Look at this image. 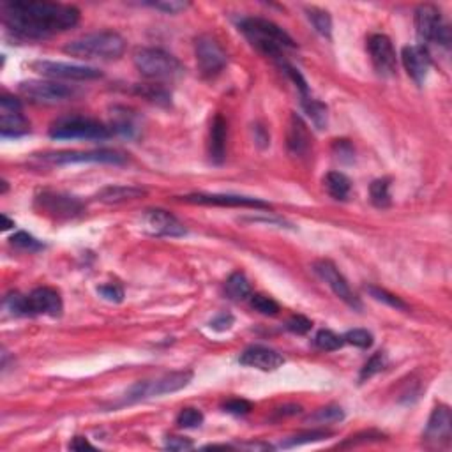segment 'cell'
<instances>
[{
    "instance_id": "obj_1",
    "label": "cell",
    "mask_w": 452,
    "mask_h": 452,
    "mask_svg": "<svg viewBox=\"0 0 452 452\" xmlns=\"http://www.w3.org/2000/svg\"><path fill=\"white\" fill-rule=\"evenodd\" d=\"M2 21L21 39H46L78 25L80 11L56 2H6Z\"/></svg>"
},
{
    "instance_id": "obj_2",
    "label": "cell",
    "mask_w": 452,
    "mask_h": 452,
    "mask_svg": "<svg viewBox=\"0 0 452 452\" xmlns=\"http://www.w3.org/2000/svg\"><path fill=\"white\" fill-rule=\"evenodd\" d=\"M239 27L258 52L272 59H281L285 49H292L297 46L288 32L265 18H246L240 21Z\"/></svg>"
},
{
    "instance_id": "obj_3",
    "label": "cell",
    "mask_w": 452,
    "mask_h": 452,
    "mask_svg": "<svg viewBox=\"0 0 452 452\" xmlns=\"http://www.w3.org/2000/svg\"><path fill=\"white\" fill-rule=\"evenodd\" d=\"M126 52V39L113 30L85 34L64 46V53L81 60H113Z\"/></svg>"
},
{
    "instance_id": "obj_4",
    "label": "cell",
    "mask_w": 452,
    "mask_h": 452,
    "mask_svg": "<svg viewBox=\"0 0 452 452\" xmlns=\"http://www.w3.org/2000/svg\"><path fill=\"white\" fill-rule=\"evenodd\" d=\"M133 62L148 80H175L184 74L180 60L159 48H138L133 53Z\"/></svg>"
},
{
    "instance_id": "obj_5",
    "label": "cell",
    "mask_w": 452,
    "mask_h": 452,
    "mask_svg": "<svg viewBox=\"0 0 452 452\" xmlns=\"http://www.w3.org/2000/svg\"><path fill=\"white\" fill-rule=\"evenodd\" d=\"M49 136L53 140H106L112 136V129L90 117L67 115L52 124Z\"/></svg>"
},
{
    "instance_id": "obj_6",
    "label": "cell",
    "mask_w": 452,
    "mask_h": 452,
    "mask_svg": "<svg viewBox=\"0 0 452 452\" xmlns=\"http://www.w3.org/2000/svg\"><path fill=\"white\" fill-rule=\"evenodd\" d=\"M415 32L419 41L424 44L448 46L451 30L444 21L440 9L431 4L419 6L415 11Z\"/></svg>"
},
{
    "instance_id": "obj_7",
    "label": "cell",
    "mask_w": 452,
    "mask_h": 452,
    "mask_svg": "<svg viewBox=\"0 0 452 452\" xmlns=\"http://www.w3.org/2000/svg\"><path fill=\"white\" fill-rule=\"evenodd\" d=\"M191 380H193V371H173V373L162 374L152 381H140L129 391L127 401H140V399L177 392L187 387Z\"/></svg>"
},
{
    "instance_id": "obj_8",
    "label": "cell",
    "mask_w": 452,
    "mask_h": 452,
    "mask_svg": "<svg viewBox=\"0 0 452 452\" xmlns=\"http://www.w3.org/2000/svg\"><path fill=\"white\" fill-rule=\"evenodd\" d=\"M18 90L23 97L34 102H41V105H59V102H66L76 95V90L67 85L44 80L21 81L18 85Z\"/></svg>"
},
{
    "instance_id": "obj_9",
    "label": "cell",
    "mask_w": 452,
    "mask_h": 452,
    "mask_svg": "<svg viewBox=\"0 0 452 452\" xmlns=\"http://www.w3.org/2000/svg\"><path fill=\"white\" fill-rule=\"evenodd\" d=\"M42 159L53 165H78V162H95V165H122L126 162V154L112 148L99 150H62L42 154Z\"/></svg>"
},
{
    "instance_id": "obj_10",
    "label": "cell",
    "mask_w": 452,
    "mask_h": 452,
    "mask_svg": "<svg viewBox=\"0 0 452 452\" xmlns=\"http://www.w3.org/2000/svg\"><path fill=\"white\" fill-rule=\"evenodd\" d=\"M35 73L42 74L52 80H73V81H87L97 80L102 73L90 66H78V64L67 62H53V60H35L30 64Z\"/></svg>"
},
{
    "instance_id": "obj_11",
    "label": "cell",
    "mask_w": 452,
    "mask_h": 452,
    "mask_svg": "<svg viewBox=\"0 0 452 452\" xmlns=\"http://www.w3.org/2000/svg\"><path fill=\"white\" fill-rule=\"evenodd\" d=\"M194 55H196L198 69L207 78L215 76L226 66V52L210 35H201L196 39Z\"/></svg>"
},
{
    "instance_id": "obj_12",
    "label": "cell",
    "mask_w": 452,
    "mask_h": 452,
    "mask_svg": "<svg viewBox=\"0 0 452 452\" xmlns=\"http://www.w3.org/2000/svg\"><path fill=\"white\" fill-rule=\"evenodd\" d=\"M313 268L314 272L320 275L321 281H325V285H327L328 288L335 293V297H339L343 302H346L350 307H353V309H360V307H362L360 306V300L357 299L355 293L352 292L350 285L346 282V279L343 278V274L335 268V265L332 263V261L318 260L314 261Z\"/></svg>"
},
{
    "instance_id": "obj_13",
    "label": "cell",
    "mask_w": 452,
    "mask_h": 452,
    "mask_svg": "<svg viewBox=\"0 0 452 452\" xmlns=\"http://www.w3.org/2000/svg\"><path fill=\"white\" fill-rule=\"evenodd\" d=\"M367 52H369L371 62L374 69L381 76H394L396 67V52L392 41L385 34H373L367 39Z\"/></svg>"
},
{
    "instance_id": "obj_14",
    "label": "cell",
    "mask_w": 452,
    "mask_h": 452,
    "mask_svg": "<svg viewBox=\"0 0 452 452\" xmlns=\"http://www.w3.org/2000/svg\"><path fill=\"white\" fill-rule=\"evenodd\" d=\"M35 207L41 214H48L56 219H69L83 210V203L78 198L60 193H42L35 200Z\"/></svg>"
},
{
    "instance_id": "obj_15",
    "label": "cell",
    "mask_w": 452,
    "mask_h": 452,
    "mask_svg": "<svg viewBox=\"0 0 452 452\" xmlns=\"http://www.w3.org/2000/svg\"><path fill=\"white\" fill-rule=\"evenodd\" d=\"M452 417L448 406L440 405L433 410L424 431V441L431 447H444L451 444Z\"/></svg>"
},
{
    "instance_id": "obj_16",
    "label": "cell",
    "mask_w": 452,
    "mask_h": 452,
    "mask_svg": "<svg viewBox=\"0 0 452 452\" xmlns=\"http://www.w3.org/2000/svg\"><path fill=\"white\" fill-rule=\"evenodd\" d=\"M141 225L147 233L154 237H182L186 235V228L182 222L172 215L170 212L161 210V208H154V210H147L141 219Z\"/></svg>"
},
{
    "instance_id": "obj_17",
    "label": "cell",
    "mask_w": 452,
    "mask_h": 452,
    "mask_svg": "<svg viewBox=\"0 0 452 452\" xmlns=\"http://www.w3.org/2000/svg\"><path fill=\"white\" fill-rule=\"evenodd\" d=\"M187 203L198 205H215V207H239V208H270V205L263 200L251 196H240V194H187L184 196Z\"/></svg>"
},
{
    "instance_id": "obj_18",
    "label": "cell",
    "mask_w": 452,
    "mask_h": 452,
    "mask_svg": "<svg viewBox=\"0 0 452 452\" xmlns=\"http://www.w3.org/2000/svg\"><path fill=\"white\" fill-rule=\"evenodd\" d=\"M28 300V313L30 316L34 314H48V316H60L62 313V299L56 290L48 288V286H41L30 292L27 295Z\"/></svg>"
},
{
    "instance_id": "obj_19",
    "label": "cell",
    "mask_w": 452,
    "mask_h": 452,
    "mask_svg": "<svg viewBox=\"0 0 452 452\" xmlns=\"http://www.w3.org/2000/svg\"><path fill=\"white\" fill-rule=\"evenodd\" d=\"M401 60L403 66H405L406 73L413 78L415 83H424L427 78L431 67V59L429 53L424 46H405L401 52Z\"/></svg>"
},
{
    "instance_id": "obj_20",
    "label": "cell",
    "mask_w": 452,
    "mask_h": 452,
    "mask_svg": "<svg viewBox=\"0 0 452 452\" xmlns=\"http://www.w3.org/2000/svg\"><path fill=\"white\" fill-rule=\"evenodd\" d=\"M239 362L242 364V366L256 367V369L261 371H275L278 367H281L282 364H285V359H282L281 353H278L275 350L256 345L244 350Z\"/></svg>"
},
{
    "instance_id": "obj_21",
    "label": "cell",
    "mask_w": 452,
    "mask_h": 452,
    "mask_svg": "<svg viewBox=\"0 0 452 452\" xmlns=\"http://www.w3.org/2000/svg\"><path fill=\"white\" fill-rule=\"evenodd\" d=\"M112 133L120 134L126 138H134L140 133V124H138L136 113L131 112L129 108L115 106L112 112V122H109Z\"/></svg>"
},
{
    "instance_id": "obj_22",
    "label": "cell",
    "mask_w": 452,
    "mask_h": 452,
    "mask_svg": "<svg viewBox=\"0 0 452 452\" xmlns=\"http://www.w3.org/2000/svg\"><path fill=\"white\" fill-rule=\"evenodd\" d=\"M288 148L297 155H306L311 148V136L306 124L297 115H292L288 127Z\"/></svg>"
},
{
    "instance_id": "obj_23",
    "label": "cell",
    "mask_w": 452,
    "mask_h": 452,
    "mask_svg": "<svg viewBox=\"0 0 452 452\" xmlns=\"http://www.w3.org/2000/svg\"><path fill=\"white\" fill-rule=\"evenodd\" d=\"M147 191L136 186H106L97 193V200L102 203H124L145 196Z\"/></svg>"
},
{
    "instance_id": "obj_24",
    "label": "cell",
    "mask_w": 452,
    "mask_h": 452,
    "mask_svg": "<svg viewBox=\"0 0 452 452\" xmlns=\"http://www.w3.org/2000/svg\"><path fill=\"white\" fill-rule=\"evenodd\" d=\"M226 152V122L221 115H215L210 126V141H208V154L214 162H221Z\"/></svg>"
},
{
    "instance_id": "obj_25",
    "label": "cell",
    "mask_w": 452,
    "mask_h": 452,
    "mask_svg": "<svg viewBox=\"0 0 452 452\" xmlns=\"http://www.w3.org/2000/svg\"><path fill=\"white\" fill-rule=\"evenodd\" d=\"M28 131H30V124L21 115V112L2 113V117H0V133L4 138L23 136Z\"/></svg>"
},
{
    "instance_id": "obj_26",
    "label": "cell",
    "mask_w": 452,
    "mask_h": 452,
    "mask_svg": "<svg viewBox=\"0 0 452 452\" xmlns=\"http://www.w3.org/2000/svg\"><path fill=\"white\" fill-rule=\"evenodd\" d=\"M323 186L325 191L331 194L334 200H346L352 191V182H350L348 177L341 172H328L323 177Z\"/></svg>"
},
{
    "instance_id": "obj_27",
    "label": "cell",
    "mask_w": 452,
    "mask_h": 452,
    "mask_svg": "<svg viewBox=\"0 0 452 452\" xmlns=\"http://www.w3.org/2000/svg\"><path fill=\"white\" fill-rule=\"evenodd\" d=\"M302 109L306 112V115L309 117L316 129H325L327 127L328 109L323 102L314 97H309V95H302Z\"/></svg>"
},
{
    "instance_id": "obj_28",
    "label": "cell",
    "mask_w": 452,
    "mask_h": 452,
    "mask_svg": "<svg viewBox=\"0 0 452 452\" xmlns=\"http://www.w3.org/2000/svg\"><path fill=\"white\" fill-rule=\"evenodd\" d=\"M225 292L232 300H246L251 297V285L242 272H233L226 281Z\"/></svg>"
},
{
    "instance_id": "obj_29",
    "label": "cell",
    "mask_w": 452,
    "mask_h": 452,
    "mask_svg": "<svg viewBox=\"0 0 452 452\" xmlns=\"http://www.w3.org/2000/svg\"><path fill=\"white\" fill-rule=\"evenodd\" d=\"M307 20L311 21V25L314 27V30L318 32L323 37L331 39L332 35V18L327 11L318 9V7H307L306 9Z\"/></svg>"
},
{
    "instance_id": "obj_30",
    "label": "cell",
    "mask_w": 452,
    "mask_h": 452,
    "mask_svg": "<svg viewBox=\"0 0 452 452\" xmlns=\"http://www.w3.org/2000/svg\"><path fill=\"white\" fill-rule=\"evenodd\" d=\"M391 180L388 179H376L369 186V196L374 207L387 208L391 207Z\"/></svg>"
},
{
    "instance_id": "obj_31",
    "label": "cell",
    "mask_w": 452,
    "mask_h": 452,
    "mask_svg": "<svg viewBox=\"0 0 452 452\" xmlns=\"http://www.w3.org/2000/svg\"><path fill=\"white\" fill-rule=\"evenodd\" d=\"M345 345V339L343 335H338L335 332L327 331V328H321V331L316 332L314 335V346L321 352H335L341 346Z\"/></svg>"
},
{
    "instance_id": "obj_32",
    "label": "cell",
    "mask_w": 452,
    "mask_h": 452,
    "mask_svg": "<svg viewBox=\"0 0 452 452\" xmlns=\"http://www.w3.org/2000/svg\"><path fill=\"white\" fill-rule=\"evenodd\" d=\"M343 419H345V412H343L341 406L328 405V406H323V408L316 410V412L307 419V422H314L318 424V426H321V424L339 422V420Z\"/></svg>"
},
{
    "instance_id": "obj_33",
    "label": "cell",
    "mask_w": 452,
    "mask_h": 452,
    "mask_svg": "<svg viewBox=\"0 0 452 452\" xmlns=\"http://www.w3.org/2000/svg\"><path fill=\"white\" fill-rule=\"evenodd\" d=\"M249 302L254 311H258L260 314H265V316H274V314L279 313V304L272 297L254 293V295L249 297Z\"/></svg>"
},
{
    "instance_id": "obj_34",
    "label": "cell",
    "mask_w": 452,
    "mask_h": 452,
    "mask_svg": "<svg viewBox=\"0 0 452 452\" xmlns=\"http://www.w3.org/2000/svg\"><path fill=\"white\" fill-rule=\"evenodd\" d=\"M366 290H367V292H369V295L373 297L374 300H378V302L387 304L388 307H394V309H401V311L408 309V306H406V302H403V300L399 299L398 295H394V293L387 292V290L378 288V286H367Z\"/></svg>"
},
{
    "instance_id": "obj_35",
    "label": "cell",
    "mask_w": 452,
    "mask_h": 452,
    "mask_svg": "<svg viewBox=\"0 0 452 452\" xmlns=\"http://www.w3.org/2000/svg\"><path fill=\"white\" fill-rule=\"evenodd\" d=\"M4 306H6V309L11 311L14 316H30V313H28L27 295H21V293L18 292L9 293V295H6V299H4Z\"/></svg>"
},
{
    "instance_id": "obj_36",
    "label": "cell",
    "mask_w": 452,
    "mask_h": 452,
    "mask_svg": "<svg viewBox=\"0 0 452 452\" xmlns=\"http://www.w3.org/2000/svg\"><path fill=\"white\" fill-rule=\"evenodd\" d=\"M327 436H331V433H327V431H306V433H299L295 434V436H290L288 440L282 441L281 447L282 448L299 447V445L311 444V441H320Z\"/></svg>"
},
{
    "instance_id": "obj_37",
    "label": "cell",
    "mask_w": 452,
    "mask_h": 452,
    "mask_svg": "<svg viewBox=\"0 0 452 452\" xmlns=\"http://www.w3.org/2000/svg\"><path fill=\"white\" fill-rule=\"evenodd\" d=\"M201 422H203V413L196 408H182L177 415V424L184 429H193L201 426Z\"/></svg>"
},
{
    "instance_id": "obj_38",
    "label": "cell",
    "mask_w": 452,
    "mask_h": 452,
    "mask_svg": "<svg viewBox=\"0 0 452 452\" xmlns=\"http://www.w3.org/2000/svg\"><path fill=\"white\" fill-rule=\"evenodd\" d=\"M385 364H387V359H385V353L383 352L374 353V355L371 357L369 360H367L366 366L362 367V371H360V381L367 380V378L374 376V374H378L380 371H383Z\"/></svg>"
},
{
    "instance_id": "obj_39",
    "label": "cell",
    "mask_w": 452,
    "mask_h": 452,
    "mask_svg": "<svg viewBox=\"0 0 452 452\" xmlns=\"http://www.w3.org/2000/svg\"><path fill=\"white\" fill-rule=\"evenodd\" d=\"M345 343L353 346H359V348H369L373 345V335L371 332L364 331V328H353V331H348L345 335H343Z\"/></svg>"
},
{
    "instance_id": "obj_40",
    "label": "cell",
    "mask_w": 452,
    "mask_h": 452,
    "mask_svg": "<svg viewBox=\"0 0 452 452\" xmlns=\"http://www.w3.org/2000/svg\"><path fill=\"white\" fill-rule=\"evenodd\" d=\"M11 244L23 251H39L42 249V244L37 239H34L32 235H28L27 232H18L16 235L11 237Z\"/></svg>"
},
{
    "instance_id": "obj_41",
    "label": "cell",
    "mask_w": 452,
    "mask_h": 452,
    "mask_svg": "<svg viewBox=\"0 0 452 452\" xmlns=\"http://www.w3.org/2000/svg\"><path fill=\"white\" fill-rule=\"evenodd\" d=\"M222 410H225L226 413H232V415H246V413H249L251 410H253V405H251L249 401H246V399H228V401L222 405Z\"/></svg>"
},
{
    "instance_id": "obj_42",
    "label": "cell",
    "mask_w": 452,
    "mask_h": 452,
    "mask_svg": "<svg viewBox=\"0 0 452 452\" xmlns=\"http://www.w3.org/2000/svg\"><path fill=\"white\" fill-rule=\"evenodd\" d=\"M311 327H313V323H311V320H307L306 316H302V314H295V316L290 318L288 321H286V328H288L290 332H293V334H307V332L311 331Z\"/></svg>"
},
{
    "instance_id": "obj_43",
    "label": "cell",
    "mask_w": 452,
    "mask_h": 452,
    "mask_svg": "<svg viewBox=\"0 0 452 452\" xmlns=\"http://www.w3.org/2000/svg\"><path fill=\"white\" fill-rule=\"evenodd\" d=\"M97 293L102 297V299L109 300V302H122L124 299L122 286L117 285V282H109V285L99 286Z\"/></svg>"
},
{
    "instance_id": "obj_44",
    "label": "cell",
    "mask_w": 452,
    "mask_h": 452,
    "mask_svg": "<svg viewBox=\"0 0 452 452\" xmlns=\"http://www.w3.org/2000/svg\"><path fill=\"white\" fill-rule=\"evenodd\" d=\"M147 6L154 7V9H159V11H165V13L168 14H177L180 13V11L187 9L189 4L182 2V0H162V2H147Z\"/></svg>"
},
{
    "instance_id": "obj_45",
    "label": "cell",
    "mask_w": 452,
    "mask_h": 452,
    "mask_svg": "<svg viewBox=\"0 0 452 452\" xmlns=\"http://www.w3.org/2000/svg\"><path fill=\"white\" fill-rule=\"evenodd\" d=\"M385 438V434L378 433V431H364V433L355 434V436H350L345 444H341V447H348V445H359V444H367V441L373 440H381Z\"/></svg>"
},
{
    "instance_id": "obj_46",
    "label": "cell",
    "mask_w": 452,
    "mask_h": 452,
    "mask_svg": "<svg viewBox=\"0 0 452 452\" xmlns=\"http://www.w3.org/2000/svg\"><path fill=\"white\" fill-rule=\"evenodd\" d=\"M334 152L335 155H338V159H341V161H353V147L348 143V140H335Z\"/></svg>"
},
{
    "instance_id": "obj_47",
    "label": "cell",
    "mask_w": 452,
    "mask_h": 452,
    "mask_svg": "<svg viewBox=\"0 0 452 452\" xmlns=\"http://www.w3.org/2000/svg\"><path fill=\"white\" fill-rule=\"evenodd\" d=\"M0 109H2V113H18V112H21L20 99L13 97V95L4 94L2 97H0Z\"/></svg>"
},
{
    "instance_id": "obj_48",
    "label": "cell",
    "mask_w": 452,
    "mask_h": 452,
    "mask_svg": "<svg viewBox=\"0 0 452 452\" xmlns=\"http://www.w3.org/2000/svg\"><path fill=\"white\" fill-rule=\"evenodd\" d=\"M166 448H170V451H189V448H193V441L180 436H168L166 438Z\"/></svg>"
},
{
    "instance_id": "obj_49",
    "label": "cell",
    "mask_w": 452,
    "mask_h": 452,
    "mask_svg": "<svg viewBox=\"0 0 452 452\" xmlns=\"http://www.w3.org/2000/svg\"><path fill=\"white\" fill-rule=\"evenodd\" d=\"M232 325H233L232 314H219V316H215L214 320L210 321V327L218 332L228 331V328H232Z\"/></svg>"
},
{
    "instance_id": "obj_50",
    "label": "cell",
    "mask_w": 452,
    "mask_h": 452,
    "mask_svg": "<svg viewBox=\"0 0 452 452\" xmlns=\"http://www.w3.org/2000/svg\"><path fill=\"white\" fill-rule=\"evenodd\" d=\"M69 448L71 451H85V448H88V451H94L95 447L87 440V438L74 436V440L69 444Z\"/></svg>"
},
{
    "instance_id": "obj_51",
    "label": "cell",
    "mask_w": 452,
    "mask_h": 452,
    "mask_svg": "<svg viewBox=\"0 0 452 452\" xmlns=\"http://www.w3.org/2000/svg\"><path fill=\"white\" fill-rule=\"evenodd\" d=\"M2 221H4V226H2L4 230H9V228H13V226H14V221H11V219L7 218L6 214H2Z\"/></svg>"
}]
</instances>
